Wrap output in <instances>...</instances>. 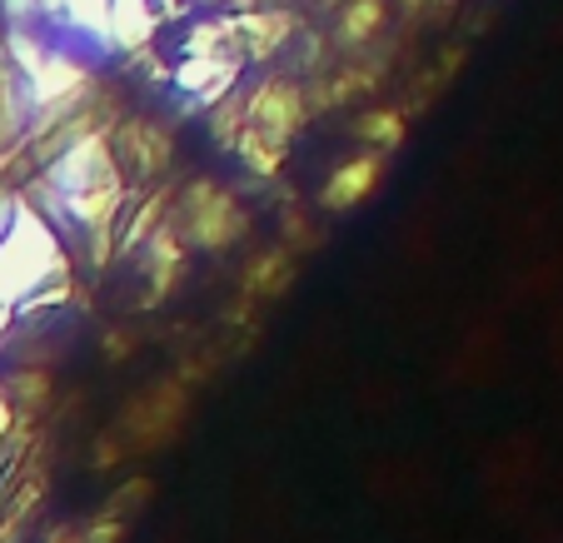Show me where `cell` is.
<instances>
[{
    "label": "cell",
    "mask_w": 563,
    "mask_h": 543,
    "mask_svg": "<svg viewBox=\"0 0 563 543\" xmlns=\"http://www.w3.org/2000/svg\"><path fill=\"white\" fill-rule=\"evenodd\" d=\"M360 140L364 145H374V149H394L399 140H405V115L399 110H364L360 115Z\"/></svg>",
    "instance_id": "7"
},
{
    "label": "cell",
    "mask_w": 563,
    "mask_h": 543,
    "mask_svg": "<svg viewBox=\"0 0 563 543\" xmlns=\"http://www.w3.org/2000/svg\"><path fill=\"white\" fill-rule=\"evenodd\" d=\"M305 115H309V106H305V90H299L295 80H279V75L260 80V86L245 96V125H240V140H234L240 160L260 175L279 170L285 145L305 130Z\"/></svg>",
    "instance_id": "1"
},
{
    "label": "cell",
    "mask_w": 563,
    "mask_h": 543,
    "mask_svg": "<svg viewBox=\"0 0 563 543\" xmlns=\"http://www.w3.org/2000/svg\"><path fill=\"white\" fill-rule=\"evenodd\" d=\"M379 25H384V5H379V0H354L350 11L340 15V31H334V35H340L344 51H360V45H369V35L379 31Z\"/></svg>",
    "instance_id": "6"
},
{
    "label": "cell",
    "mask_w": 563,
    "mask_h": 543,
    "mask_svg": "<svg viewBox=\"0 0 563 543\" xmlns=\"http://www.w3.org/2000/svg\"><path fill=\"white\" fill-rule=\"evenodd\" d=\"M35 125V90L25 75L21 55H15L11 35L0 31V149H11L15 140H25Z\"/></svg>",
    "instance_id": "3"
},
{
    "label": "cell",
    "mask_w": 563,
    "mask_h": 543,
    "mask_svg": "<svg viewBox=\"0 0 563 543\" xmlns=\"http://www.w3.org/2000/svg\"><path fill=\"white\" fill-rule=\"evenodd\" d=\"M170 230L190 255H224L245 240L250 220L245 204L234 200L220 180H190L180 200L170 204Z\"/></svg>",
    "instance_id": "2"
},
{
    "label": "cell",
    "mask_w": 563,
    "mask_h": 543,
    "mask_svg": "<svg viewBox=\"0 0 563 543\" xmlns=\"http://www.w3.org/2000/svg\"><path fill=\"white\" fill-rule=\"evenodd\" d=\"M15 220H21V195H15L11 185L0 180V245H5V240H11Z\"/></svg>",
    "instance_id": "8"
},
{
    "label": "cell",
    "mask_w": 563,
    "mask_h": 543,
    "mask_svg": "<svg viewBox=\"0 0 563 543\" xmlns=\"http://www.w3.org/2000/svg\"><path fill=\"white\" fill-rule=\"evenodd\" d=\"M379 175H384V149H364V155L344 160L340 170H334L330 180H324V190H319V210H330V214H350V210H360V204L374 195Z\"/></svg>",
    "instance_id": "4"
},
{
    "label": "cell",
    "mask_w": 563,
    "mask_h": 543,
    "mask_svg": "<svg viewBox=\"0 0 563 543\" xmlns=\"http://www.w3.org/2000/svg\"><path fill=\"white\" fill-rule=\"evenodd\" d=\"M60 543H90V539H60Z\"/></svg>",
    "instance_id": "9"
},
{
    "label": "cell",
    "mask_w": 563,
    "mask_h": 543,
    "mask_svg": "<svg viewBox=\"0 0 563 543\" xmlns=\"http://www.w3.org/2000/svg\"><path fill=\"white\" fill-rule=\"evenodd\" d=\"M115 149L120 160H125V170L135 175H159L165 170V160H170V140H165V130L145 125V120H130L125 130H115Z\"/></svg>",
    "instance_id": "5"
}]
</instances>
